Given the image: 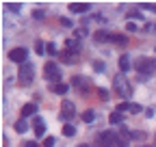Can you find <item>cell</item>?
<instances>
[{
  "mask_svg": "<svg viewBox=\"0 0 156 147\" xmlns=\"http://www.w3.org/2000/svg\"><path fill=\"white\" fill-rule=\"evenodd\" d=\"M61 61H63V63H74V61H76V59H74V52H69L67 48L61 50Z\"/></svg>",
  "mask_w": 156,
  "mask_h": 147,
  "instance_id": "e0dca14e",
  "label": "cell"
},
{
  "mask_svg": "<svg viewBox=\"0 0 156 147\" xmlns=\"http://www.w3.org/2000/svg\"><path fill=\"white\" fill-rule=\"evenodd\" d=\"M93 117H95V113H93L91 108H89V110H85V113H83V121H85V123H91V121H93Z\"/></svg>",
  "mask_w": 156,
  "mask_h": 147,
  "instance_id": "603a6c76",
  "label": "cell"
},
{
  "mask_svg": "<svg viewBox=\"0 0 156 147\" xmlns=\"http://www.w3.org/2000/svg\"><path fill=\"white\" fill-rule=\"evenodd\" d=\"M139 147H152V145H139Z\"/></svg>",
  "mask_w": 156,
  "mask_h": 147,
  "instance_id": "8d00e7d4",
  "label": "cell"
},
{
  "mask_svg": "<svg viewBox=\"0 0 156 147\" xmlns=\"http://www.w3.org/2000/svg\"><path fill=\"white\" fill-rule=\"evenodd\" d=\"M26 130H28V123H26V119H20V121H15V132L24 134Z\"/></svg>",
  "mask_w": 156,
  "mask_h": 147,
  "instance_id": "ac0fdd59",
  "label": "cell"
},
{
  "mask_svg": "<svg viewBox=\"0 0 156 147\" xmlns=\"http://www.w3.org/2000/svg\"><path fill=\"white\" fill-rule=\"evenodd\" d=\"M108 121H111V125H122V123H124V115H122V113H117V110H115V113H111Z\"/></svg>",
  "mask_w": 156,
  "mask_h": 147,
  "instance_id": "5bb4252c",
  "label": "cell"
},
{
  "mask_svg": "<svg viewBox=\"0 0 156 147\" xmlns=\"http://www.w3.org/2000/svg\"><path fill=\"white\" fill-rule=\"evenodd\" d=\"M93 69H95L98 74H102V71H104V61H93Z\"/></svg>",
  "mask_w": 156,
  "mask_h": 147,
  "instance_id": "f546056e",
  "label": "cell"
},
{
  "mask_svg": "<svg viewBox=\"0 0 156 147\" xmlns=\"http://www.w3.org/2000/svg\"><path fill=\"white\" fill-rule=\"evenodd\" d=\"M74 115H76V106H74V102L63 100V102H61V119H63V121H69V119H74Z\"/></svg>",
  "mask_w": 156,
  "mask_h": 147,
  "instance_id": "ba28073f",
  "label": "cell"
},
{
  "mask_svg": "<svg viewBox=\"0 0 156 147\" xmlns=\"http://www.w3.org/2000/svg\"><path fill=\"white\" fill-rule=\"evenodd\" d=\"M61 24H63V26H67V28H69V26H72V20H67V17H63V20H61Z\"/></svg>",
  "mask_w": 156,
  "mask_h": 147,
  "instance_id": "836d02e7",
  "label": "cell"
},
{
  "mask_svg": "<svg viewBox=\"0 0 156 147\" xmlns=\"http://www.w3.org/2000/svg\"><path fill=\"white\" fill-rule=\"evenodd\" d=\"M111 41L113 43H119V46H126V37L124 35H117V32H111Z\"/></svg>",
  "mask_w": 156,
  "mask_h": 147,
  "instance_id": "ffe728a7",
  "label": "cell"
},
{
  "mask_svg": "<svg viewBox=\"0 0 156 147\" xmlns=\"http://www.w3.org/2000/svg\"><path fill=\"white\" fill-rule=\"evenodd\" d=\"M24 147H39V145H37L35 141H26V145H24Z\"/></svg>",
  "mask_w": 156,
  "mask_h": 147,
  "instance_id": "e575fe53",
  "label": "cell"
},
{
  "mask_svg": "<svg viewBox=\"0 0 156 147\" xmlns=\"http://www.w3.org/2000/svg\"><path fill=\"white\" fill-rule=\"evenodd\" d=\"M35 50H37V54H44V52H46V46H44V41H41V39H37Z\"/></svg>",
  "mask_w": 156,
  "mask_h": 147,
  "instance_id": "f1b7e54d",
  "label": "cell"
},
{
  "mask_svg": "<svg viewBox=\"0 0 156 147\" xmlns=\"http://www.w3.org/2000/svg\"><path fill=\"white\" fill-rule=\"evenodd\" d=\"M17 78H20V84H33L35 80V65L33 63H24V65H20V74H17Z\"/></svg>",
  "mask_w": 156,
  "mask_h": 147,
  "instance_id": "3957f363",
  "label": "cell"
},
{
  "mask_svg": "<svg viewBox=\"0 0 156 147\" xmlns=\"http://www.w3.org/2000/svg\"><path fill=\"white\" fill-rule=\"evenodd\" d=\"M126 110H130V104H128V102H122V104H117V113H122V115H124Z\"/></svg>",
  "mask_w": 156,
  "mask_h": 147,
  "instance_id": "83f0119b",
  "label": "cell"
},
{
  "mask_svg": "<svg viewBox=\"0 0 156 147\" xmlns=\"http://www.w3.org/2000/svg\"><path fill=\"white\" fill-rule=\"evenodd\" d=\"M78 147H89V145H78Z\"/></svg>",
  "mask_w": 156,
  "mask_h": 147,
  "instance_id": "74e56055",
  "label": "cell"
},
{
  "mask_svg": "<svg viewBox=\"0 0 156 147\" xmlns=\"http://www.w3.org/2000/svg\"><path fill=\"white\" fill-rule=\"evenodd\" d=\"M46 54H50V56H56V54H58L56 46H54V43H46Z\"/></svg>",
  "mask_w": 156,
  "mask_h": 147,
  "instance_id": "cb8c5ba5",
  "label": "cell"
},
{
  "mask_svg": "<svg viewBox=\"0 0 156 147\" xmlns=\"http://www.w3.org/2000/svg\"><path fill=\"white\" fill-rule=\"evenodd\" d=\"M37 113V104H26L24 108H22V119H26V117H33Z\"/></svg>",
  "mask_w": 156,
  "mask_h": 147,
  "instance_id": "4fadbf2b",
  "label": "cell"
},
{
  "mask_svg": "<svg viewBox=\"0 0 156 147\" xmlns=\"http://www.w3.org/2000/svg\"><path fill=\"white\" fill-rule=\"evenodd\" d=\"M72 84H74L76 91H80L83 95H87L89 91H91V82H89V78H85V76H74V78H72Z\"/></svg>",
  "mask_w": 156,
  "mask_h": 147,
  "instance_id": "52a82bcc",
  "label": "cell"
},
{
  "mask_svg": "<svg viewBox=\"0 0 156 147\" xmlns=\"http://www.w3.org/2000/svg\"><path fill=\"white\" fill-rule=\"evenodd\" d=\"M5 9L11 11V13H20V11H22V5H20V2H7Z\"/></svg>",
  "mask_w": 156,
  "mask_h": 147,
  "instance_id": "44dd1931",
  "label": "cell"
},
{
  "mask_svg": "<svg viewBox=\"0 0 156 147\" xmlns=\"http://www.w3.org/2000/svg\"><path fill=\"white\" fill-rule=\"evenodd\" d=\"M33 17H35V20H46V11L35 9V11H33Z\"/></svg>",
  "mask_w": 156,
  "mask_h": 147,
  "instance_id": "484cf974",
  "label": "cell"
},
{
  "mask_svg": "<svg viewBox=\"0 0 156 147\" xmlns=\"http://www.w3.org/2000/svg\"><path fill=\"white\" fill-rule=\"evenodd\" d=\"M93 39H95L98 43H106V41H111V32H106V30H95V32H93Z\"/></svg>",
  "mask_w": 156,
  "mask_h": 147,
  "instance_id": "8fae6325",
  "label": "cell"
},
{
  "mask_svg": "<svg viewBox=\"0 0 156 147\" xmlns=\"http://www.w3.org/2000/svg\"><path fill=\"white\" fill-rule=\"evenodd\" d=\"M91 9L89 2H69V11L72 13H87Z\"/></svg>",
  "mask_w": 156,
  "mask_h": 147,
  "instance_id": "9c48e42d",
  "label": "cell"
},
{
  "mask_svg": "<svg viewBox=\"0 0 156 147\" xmlns=\"http://www.w3.org/2000/svg\"><path fill=\"white\" fill-rule=\"evenodd\" d=\"M113 82H115V91L119 93L124 100H130V95H132V87L126 82V78H124V74H119V76H115L113 78Z\"/></svg>",
  "mask_w": 156,
  "mask_h": 147,
  "instance_id": "277c9868",
  "label": "cell"
},
{
  "mask_svg": "<svg viewBox=\"0 0 156 147\" xmlns=\"http://www.w3.org/2000/svg\"><path fill=\"white\" fill-rule=\"evenodd\" d=\"M67 89H69V87L63 84V82H54V84H52V91H54V93H58V95H65Z\"/></svg>",
  "mask_w": 156,
  "mask_h": 147,
  "instance_id": "2e32d148",
  "label": "cell"
},
{
  "mask_svg": "<svg viewBox=\"0 0 156 147\" xmlns=\"http://www.w3.org/2000/svg\"><path fill=\"white\" fill-rule=\"evenodd\" d=\"M147 134L145 132H141V130H130V134H128V138H132V141H143Z\"/></svg>",
  "mask_w": 156,
  "mask_h": 147,
  "instance_id": "d6986e66",
  "label": "cell"
},
{
  "mask_svg": "<svg viewBox=\"0 0 156 147\" xmlns=\"http://www.w3.org/2000/svg\"><path fill=\"white\" fill-rule=\"evenodd\" d=\"M141 17H143V15H141L139 11H136V9H132V11L128 13V22H130V20H141Z\"/></svg>",
  "mask_w": 156,
  "mask_h": 147,
  "instance_id": "4316f807",
  "label": "cell"
},
{
  "mask_svg": "<svg viewBox=\"0 0 156 147\" xmlns=\"http://www.w3.org/2000/svg\"><path fill=\"white\" fill-rule=\"evenodd\" d=\"M134 69L139 71V76H152L156 71V59H147V56H141L134 61Z\"/></svg>",
  "mask_w": 156,
  "mask_h": 147,
  "instance_id": "7a4b0ae2",
  "label": "cell"
},
{
  "mask_svg": "<svg viewBox=\"0 0 156 147\" xmlns=\"http://www.w3.org/2000/svg\"><path fill=\"white\" fill-rule=\"evenodd\" d=\"M44 76L50 80V82H61V69H58L56 63H46L44 65Z\"/></svg>",
  "mask_w": 156,
  "mask_h": 147,
  "instance_id": "5b68a950",
  "label": "cell"
},
{
  "mask_svg": "<svg viewBox=\"0 0 156 147\" xmlns=\"http://www.w3.org/2000/svg\"><path fill=\"white\" fill-rule=\"evenodd\" d=\"M44 147H54V136H46L44 138Z\"/></svg>",
  "mask_w": 156,
  "mask_h": 147,
  "instance_id": "4dcf8cb0",
  "label": "cell"
},
{
  "mask_svg": "<svg viewBox=\"0 0 156 147\" xmlns=\"http://www.w3.org/2000/svg\"><path fill=\"white\" fill-rule=\"evenodd\" d=\"M9 61L20 63V65L28 63V50L26 48H13V50H9Z\"/></svg>",
  "mask_w": 156,
  "mask_h": 147,
  "instance_id": "8992f818",
  "label": "cell"
},
{
  "mask_svg": "<svg viewBox=\"0 0 156 147\" xmlns=\"http://www.w3.org/2000/svg\"><path fill=\"white\" fill-rule=\"evenodd\" d=\"M95 93H98V97H100L102 102H108V91H106V89H98Z\"/></svg>",
  "mask_w": 156,
  "mask_h": 147,
  "instance_id": "d4e9b609",
  "label": "cell"
},
{
  "mask_svg": "<svg viewBox=\"0 0 156 147\" xmlns=\"http://www.w3.org/2000/svg\"><path fill=\"white\" fill-rule=\"evenodd\" d=\"M152 11H154V13H156V5H152Z\"/></svg>",
  "mask_w": 156,
  "mask_h": 147,
  "instance_id": "d590c367",
  "label": "cell"
},
{
  "mask_svg": "<svg viewBox=\"0 0 156 147\" xmlns=\"http://www.w3.org/2000/svg\"><path fill=\"white\" fill-rule=\"evenodd\" d=\"M119 69H122L124 74L130 69V56H128V54H122V56H119Z\"/></svg>",
  "mask_w": 156,
  "mask_h": 147,
  "instance_id": "9a60e30c",
  "label": "cell"
},
{
  "mask_svg": "<svg viewBox=\"0 0 156 147\" xmlns=\"http://www.w3.org/2000/svg\"><path fill=\"white\" fill-rule=\"evenodd\" d=\"M65 48H67L69 52H74V54H80V50H83V46H80V39H67Z\"/></svg>",
  "mask_w": 156,
  "mask_h": 147,
  "instance_id": "30bf717a",
  "label": "cell"
},
{
  "mask_svg": "<svg viewBox=\"0 0 156 147\" xmlns=\"http://www.w3.org/2000/svg\"><path fill=\"white\" fill-rule=\"evenodd\" d=\"M74 134H76V128L72 123H65L63 125V136H74Z\"/></svg>",
  "mask_w": 156,
  "mask_h": 147,
  "instance_id": "7402d4cb",
  "label": "cell"
},
{
  "mask_svg": "<svg viewBox=\"0 0 156 147\" xmlns=\"http://www.w3.org/2000/svg\"><path fill=\"white\" fill-rule=\"evenodd\" d=\"M95 147H128V143L115 132H102L95 136Z\"/></svg>",
  "mask_w": 156,
  "mask_h": 147,
  "instance_id": "6da1fadb",
  "label": "cell"
},
{
  "mask_svg": "<svg viewBox=\"0 0 156 147\" xmlns=\"http://www.w3.org/2000/svg\"><path fill=\"white\" fill-rule=\"evenodd\" d=\"M44 132H46L44 119H41V117H35V136H44Z\"/></svg>",
  "mask_w": 156,
  "mask_h": 147,
  "instance_id": "7c38bea8",
  "label": "cell"
},
{
  "mask_svg": "<svg viewBox=\"0 0 156 147\" xmlns=\"http://www.w3.org/2000/svg\"><path fill=\"white\" fill-rule=\"evenodd\" d=\"M126 32H136V26H134V22H126Z\"/></svg>",
  "mask_w": 156,
  "mask_h": 147,
  "instance_id": "1f68e13d",
  "label": "cell"
},
{
  "mask_svg": "<svg viewBox=\"0 0 156 147\" xmlns=\"http://www.w3.org/2000/svg\"><path fill=\"white\" fill-rule=\"evenodd\" d=\"M130 113H132V115L141 113V106H139V104H130Z\"/></svg>",
  "mask_w": 156,
  "mask_h": 147,
  "instance_id": "d6a6232c",
  "label": "cell"
}]
</instances>
